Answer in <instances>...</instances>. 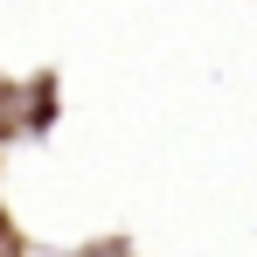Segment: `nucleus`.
I'll list each match as a JSON object with an SVG mask.
<instances>
[{
    "label": "nucleus",
    "instance_id": "obj_3",
    "mask_svg": "<svg viewBox=\"0 0 257 257\" xmlns=\"http://www.w3.org/2000/svg\"><path fill=\"white\" fill-rule=\"evenodd\" d=\"M90 257H132V250H125V243H97Z\"/></svg>",
    "mask_w": 257,
    "mask_h": 257
},
{
    "label": "nucleus",
    "instance_id": "obj_2",
    "mask_svg": "<svg viewBox=\"0 0 257 257\" xmlns=\"http://www.w3.org/2000/svg\"><path fill=\"white\" fill-rule=\"evenodd\" d=\"M0 257H28V243H21V229H14L7 209H0Z\"/></svg>",
    "mask_w": 257,
    "mask_h": 257
},
{
    "label": "nucleus",
    "instance_id": "obj_1",
    "mask_svg": "<svg viewBox=\"0 0 257 257\" xmlns=\"http://www.w3.org/2000/svg\"><path fill=\"white\" fill-rule=\"evenodd\" d=\"M21 132V90H0V139Z\"/></svg>",
    "mask_w": 257,
    "mask_h": 257
}]
</instances>
